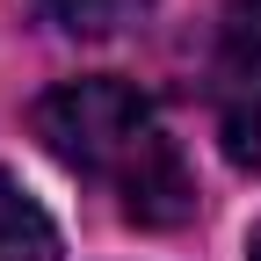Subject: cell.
<instances>
[{
    "label": "cell",
    "instance_id": "cell-1",
    "mask_svg": "<svg viewBox=\"0 0 261 261\" xmlns=\"http://www.w3.org/2000/svg\"><path fill=\"white\" fill-rule=\"evenodd\" d=\"M37 138L87 181H109L123 218L138 225H181L196 211V181L181 167V145L167 138L160 109L123 80H65L37 102Z\"/></svg>",
    "mask_w": 261,
    "mask_h": 261
},
{
    "label": "cell",
    "instance_id": "cell-2",
    "mask_svg": "<svg viewBox=\"0 0 261 261\" xmlns=\"http://www.w3.org/2000/svg\"><path fill=\"white\" fill-rule=\"evenodd\" d=\"M0 261H58V232L44 203L0 167Z\"/></svg>",
    "mask_w": 261,
    "mask_h": 261
},
{
    "label": "cell",
    "instance_id": "cell-3",
    "mask_svg": "<svg viewBox=\"0 0 261 261\" xmlns=\"http://www.w3.org/2000/svg\"><path fill=\"white\" fill-rule=\"evenodd\" d=\"M225 80H232L225 109H261V0H240L225 22Z\"/></svg>",
    "mask_w": 261,
    "mask_h": 261
},
{
    "label": "cell",
    "instance_id": "cell-4",
    "mask_svg": "<svg viewBox=\"0 0 261 261\" xmlns=\"http://www.w3.org/2000/svg\"><path fill=\"white\" fill-rule=\"evenodd\" d=\"M145 8L152 0H44V15L65 37H116V29H130Z\"/></svg>",
    "mask_w": 261,
    "mask_h": 261
},
{
    "label": "cell",
    "instance_id": "cell-5",
    "mask_svg": "<svg viewBox=\"0 0 261 261\" xmlns=\"http://www.w3.org/2000/svg\"><path fill=\"white\" fill-rule=\"evenodd\" d=\"M247 261H261V232H254V254H247Z\"/></svg>",
    "mask_w": 261,
    "mask_h": 261
}]
</instances>
